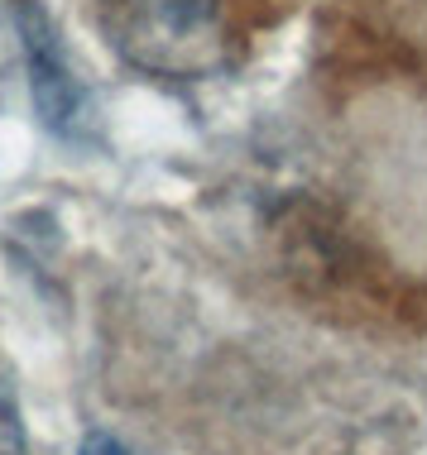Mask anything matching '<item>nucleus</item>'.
I'll return each mask as SVG.
<instances>
[{
	"mask_svg": "<svg viewBox=\"0 0 427 455\" xmlns=\"http://www.w3.org/2000/svg\"><path fill=\"white\" fill-rule=\"evenodd\" d=\"M120 48L144 68L192 72L212 58L216 0H101Z\"/></svg>",
	"mask_w": 427,
	"mask_h": 455,
	"instance_id": "1",
	"label": "nucleus"
},
{
	"mask_svg": "<svg viewBox=\"0 0 427 455\" xmlns=\"http://www.w3.org/2000/svg\"><path fill=\"white\" fill-rule=\"evenodd\" d=\"M15 20H20V39H24V63H29L34 110L44 116L48 130L72 134L82 120V87H77V77H72L63 39H58V29L48 24V15L34 0H20Z\"/></svg>",
	"mask_w": 427,
	"mask_h": 455,
	"instance_id": "2",
	"label": "nucleus"
},
{
	"mask_svg": "<svg viewBox=\"0 0 427 455\" xmlns=\"http://www.w3.org/2000/svg\"><path fill=\"white\" fill-rule=\"evenodd\" d=\"M0 455H24V422L5 384H0Z\"/></svg>",
	"mask_w": 427,
	"mask_h": 455,
	"instance_id": "3",
	"label": "nucleus"
},
{
	"mask_svg": "<svg viewBox=\"0 0 427 455\" xmlns=\"http://www.w3.org/2000/svg\"><path fill=\"white\" fill-rule=\"evenodd\" d=\"M77 455H130L125 446H120L116 436H106V432H92L87 441H82V451Z\"/></svg>",
	"mask_w": 427,
	"mask_h": 455,
	"instance_id": "4",
	"label": "nucleus"
}]
</instances>
